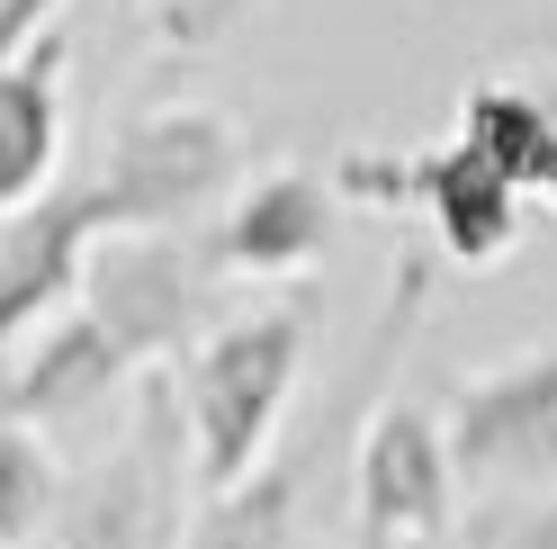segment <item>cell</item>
Listing matches in <instances>:
<instances>
[{"mask_svg": "<svg viewBox=\"0 0 557 549\" xmlns=\"http://www.w3.org/2000/svg\"><path fill=\"white\" fill-rule=\"evenodd\" d=\"M82 316L126 352V369H162L216 325V289H207L198 253L162 225H109L82 261Z\"/></svg>", "mask_w": 557, "mask_h": 549, "instance_id": "7a4b0ae2", "label": "cell"}, {"mask_svg": "<svg viewBox=\"0 0 557 549\" xmlns=\"http://www.w3.org/2000/svg\"><path fill=\"white\" fill-rule=\"evenodd\" d=\"M449 135H459L468 154H485L521 190V181H531V162H540V145H548V109H540L531 82H476L459 99V126H449Z\"/></svg>", "mask_w": 557, "mask_h": 549, "instance_id": "4fadbf2b", "label": "cell"}, {"mask_svg": "<svg viewBox=\"0 0 557 549\" xmlns=\"http://www.w3.org/2000/svg\"><path fill=\"white\" fill-rule=\"evenodd\" d=\"M297 477H306V460H261L243 487L207 496L171 549H288L297 540V496H306Z\"/></svg>", "mask_w": 557, "mask_h": 549, "instance_id": "7c38bea8", "label": "cell"}, {"mask_svg": "<svg viewBox=\"0 0 557 549\" xmlns=\"http://www.w3.org/2000/svg\"><path fill=\"white\" fill-rule=\"evenodd\" d=\"M504 549H557V504H540V513H531V523H521Z\"/></svg>", "mask_w": 557, "mask_h": 549, "instance_id": "ac0fdd59", "label": "cell"}, {"mask_svg": "<svg viewBox=\"0 0 557 549\" xmlns=\"http://www.w3.org/2000/svg\"><path fill=\"white\" fill-rule=\"evenodd\" d=\"M333 190L369 198V208H413L449 270H495L521 244V190L485 154H468L459 135L423 154H342Z\"/></svg>", "mask_w": 557, "mask_h": 549, "instance_id": "3957f363", "label": "cell"}, {"mask_svg": "<svg viewBox=\"0 0 557 549\" xmlns=\"http://www.w3.org/2000/svg\"><path fill=\"white\" fill-rule=\"evenodd\" d=\"M54 504H63V468H54V441L27 432L18 415H0V549H27L54 532Z\"/></svg>", "mask_w": 557, "mask_h": 549, "instance_id": "5bb4252c", "label": "cell"}, {"mask_svg": "<svg viewBox=\"0 0 557 549\" xmlns=\"http://www.w3.org/2000/svg\"><path fill=\"white\" fill-rule=\"evenodd\" d=\"M90 190L109 198V225L181 234V217H198L207 198L243 190V118L234 109H198V99L126 118Z\"/></svg>", "mask_w": 557, "mask_h": 549, "instance_id": "277c9868", "label": "cell"}, {"mask_svg": "<svg viewBox=\"0 0 557 549\" xmlns=\"http://www.w3.org/2000/svg\"><path fill=\"white\" fill-rule=\"evenodd\" d=\"M531 90H540V109H548V118H557V63H548V73H540V82H531Z\"/></svg>", "mask_w": 557, "mask_h": 549, "instance_id": "d6986e66", "label": "cell"}, {"mask_svg": "<svg viewBox=\"0 0 557 549\" xmlns=\"http://www.w3.org/2000/svg\"><path fill=\"white\" fill-rule=\"evenodd\" d=\"M243 19H252V0H162V37L181 46V54H207V46H225Z\"/></svg>", "mask_w": 557, "mask_h": 549, "instance_id": "9a60e30c", "label": "cell"}, {"mask_svg": "<svg viewBox=\"0 0 557 549\" xmlns=\"http://www.w3.org/2000/svg\"><path fill=\"white\" fill-rule=\"evenodd\" d=\"M126 379H135V369H126V352H117V342L82 316V306H63L54 325H37V333H27L18 369H0V415H18L27 432H46V441H54L63 424L109 415Z\"/></svg>", "mask_w": 557, "mask_h": 549, "instance_id": "30bf717a", "label": "cell"}, {"mask_svg": "<svg viewBox=\"0 0 557 549\" xmlns=\"http://www.w3.org/2000/svg\"><path fill=\"white\" fill-rule=\"evenodd\" d=\"M441 441L459 487H540L557 477V342L468 369L441 396Z\"/></svg>", "mask_w": 557, "mask_h": 549, "instance_id": "5b68a950", "label": "cell"}, {"mask_svg": "<svg viewBox=\"0 0 557 549\" xmlns=\"http://www.w3.org/2000/svg\"><path fill=\"white\" fill-rule=\"evenodd\" d=\"M333 225H342V198L315 171H261V181L234 190V208L207 234V261L225 280H297L333 253Z\"/></svg>", "mask_w": 557, "mask_h": 549, "instance_id": "9c48e42d", "label": "cell"}, {"mask_svg": "<svg viewBox=\"0 0 557 549\" xmlns=\"http://www.w3.org/2000/svg\"><path fill=\"white\" fill-rule=\"evenodd\" d=\"M459 513V468L432 424V405H377V424L360 432V468H351V523L369 549H423L449 532Z\"/></svg>", "mask_w": 557, "mask_h": 549, "instance_id": "52a82bcc", "label": "cell"}, {"mask_svg": "<svg viewBox=\"0 0 557 549\" xmlns=\"http://www.w3.org/2000/svg\"><path fill=\"white\" fill-rule=\"evenodd\" d=\"M109 234V198L90 181L27 198L18 217H0V352L27 342L37 325H54L82 297V261Z\"/></svg>", "mask_w": 557, "mask_h": 549, "instance_id": "ba28073f", "label": "cell"}, {"mask_svg": "<svg viewBox=\"0 0 557 549\" xmlns=\"http://www.w3.org/2000/svg\"><path fill=\"white\" fill-rule=\"evenodd\" d=\"M63 10H73V0H0V63H18L37 37H54Z\"/></svg>", "mask_w": 557, "mask_h": 549, "instance_id": "2e32d148", "label": "cell"}, {"mask_svg": "<svg viewBox=\"0 0 557 549\" xmlns=\"http://www.w3.org/2000/svg\"><path fill=\"white\" fill-rule=\"evenodd\" d=\"M521 198L557 208V118H548V145H540V162H531V181H521Z\"/></svg>", "mask_w": 557, "mask_h": 549, "instance_id": "e0dca14e", "label": "cell"}, {"mask_svg": "<svg viewBox=\"0 0 557 549\" xmlns=\"http://www.w3.org/2000/svg\"><path fill=\"white\" fill-rule=\"evenodd\" d=\"M181 487H189L181 405H145V424H135L109 460H90L82 477H63L54 549H162L171 513H181Z\"/></svg>", "mask_w": 557, "mask_h": 549, "instance_id": "8992f818", "label": "cell"}, {"mask_svg": "<svg viewBox=\"0 0 557 549\" xmlns=\"http://www.w3.org/2000/svg\"><path fill=\"white\" fill-rule=\"evenodd\" d=\"M315 316L324 297H278L261 316H216L189 352H181V432H189V487L225 496L243 487L270 451L278 424H288V396L306 379V352H315Z\"/></svg>", "mask_w": 557, "mask_h": 549, "instance_id": "6da1fadb", "label": "cell"}, {"mask_svg": "<svg viewBox=\"0 0 557 549\" xmlns=\"http://www.w3.org/2000/svg\"><path fill=\"white\" fill-rule=\"evenodd\" d=\"M63 37H37L18 63H0V217L54 190L63 162Z\"/></svg>", "mask_w": 557, "mask_h": 549, "instance_id": "8fae6325", "label": "cell"}]
</instances>
